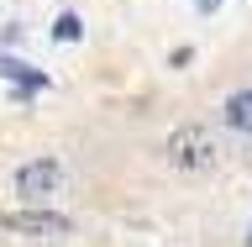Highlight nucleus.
<instances>
[{
	"mask_svg": "<svg viewBox=\"0 0 252 247\" xmlns=\"http://www.w3.org/2000/svg\"><path fill=\"white\" fill-rule=\"evenodd\" d=\"M220 121L231 126V132H252V90L226 95V106H220Z\"/></svg>",
	"mask_w": 252,
	"mask_h": 247,
	"instance_id": "nucleus-4",
	"label": "nucleus"
},
{
	"mask_svg": "<svg viewBox=\"0 0 252 247\" xmlns=\"http://www.w3.org/2000/svg\"><path fill=\"white\" fill-rule=\"evenodd\" d=\"M168 158L179 163V169H189V174L210 169V163H216V142H210L205 126H179V132L168 137Z\"/></svg>",
	"mask_w": 252,
	"mask_h": 247,
	"instance_id": "nucleus-1",
	"label": "nucleus"
},
{
	"mask_svg": "<svg viewBox=\"0 0 252 247\" xmlns=\"http://www.w3.org/2000/svg\"><path fill=\"white\" fill-rule=\"evenodd\" d=\"M0 74H5V79H16V84H27V90H42V84H47V74H37L32 63L11 58V53H0Z\"/></svg>",
	"mask_w": 252,
	"mask_h": 247,
	"instance_id": "nucleus-5",
	"label": "nucleus"
},
{
	"mask_svg": "<svg viewBox=\"0 0 252 247\" xmlns=\"http://www.w3.org/2000/svg\"><path fill=\"white\" fill-rule=\"evenodd\" d=\"M58 189H63V163L58 158H32V163L16 169V195L21 200H47Z\"/></svg>",
	"mask_w": 252,
	"mask_h": 247,
	"instance_id": "nucleus-2",
	"label": "nucleus"
},
{
	"mask_svg": "<svg viewBox=\"0 0 252 247\" xmlns=\"http://www.w3.org/2000/svg\"><path fill=\"white\" fill-rule=\"evenodd\" d=\"M0 226L21 232V237H63L68 216H58V211H16V216H0Z\"/></svg>",
	"mask_w": 252,
	"mask_h": 247,
	"instance_id": "nucleus-3",
	"label": "nucleus"
},
{
	"mask_svg": "<svg viewBox=\"0 0 252 247\" xmlns=\"http://www.w3.org/2000/svg\"><path fill=\"white\" fill-rule=\"evenodd\" d=\"M53 37H58V42H79V37H84V21H79L74 11H63L58 21H53Z\"/></svg>",
	"mask_w": 252,
	"mask_h": 247,
	"instance_id": "nucleus-6",
	"label": "nucleus"
},
{
	"mask_svg": "<svg viewBox=\"0 0 252 247\" xmlns=\"http://www.w3.org/2000/svg\"><path fill=\"white\" fill-rule=\"evenodd\" d=\"M200 11H216V0H200Z\"/></svg>",
	"mask_w": 252,
	"mask_h": 247,
	"instance_id": "nucleus-7",
	"label": "nucleus"
}]
</instances>
